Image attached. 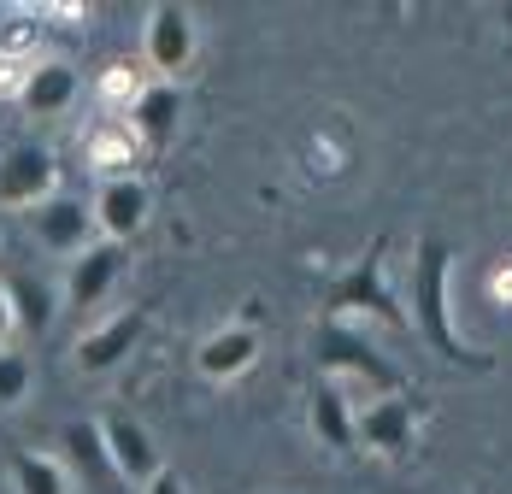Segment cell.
<instances>
[{"instance_id": "1", "label": "cell", "mask_w": 512, "mask_h": 494, "mask_svg": "<svg viewBox=\"0 0 512 494\" xmlns=\"http://www.w3.org/2000/svg\"><path fill=\"white\" fill-rule=\"evenodd\" d=\"M448 283H454V247L424 236L418 242V265H412V300H407V330H418L424 342L436 347L442 359L489 371L495 359L483 347H465V336L454 330V306H448Z\"/></svg>"}, {"instance_id": "2", "label": "cell", "mask_w": 512, "mask_h": 494, "mask_svg": "<svg viewBox=\"0 0 512 494\" xmlns=\"http://www.w3.org/2000/svg\"><path fill=\"white\" fill-rule=\"evenodd\" d=\"M312 353H318V377H330V383H342V377H365V389L371 400L383 395H401V371H395V359H383L365 330H348V324H318V336H312Z\"/></svg>"}, {"instance_id": "3", "label": "cell", "mask_w": 512, "mask_h": 494, "mask_svg": "<svg viewBox=\"0 0 512 494\" xmlns=\"http://www.w3.org/2000/svg\"><path fill=\"white\" fill-rule=\"evenodd\" d=\"M324 312H330V324H342L348 312H359V318H371V324L407 330V306L389 295V271H383V242H371L365 253H359L354 271L330 283V295H324Z\"/></svg>"}, {"instance_id": "4", "label": "cell", "mask_w": 512, "mask_h": 494, "mask_svg": "<svg viewBox=\"0 0 512 494\" xmlns=\"http://www.w3.org/2000/svg\"><path fill=\"white\" fill-rule=\"evenodd\" d=\"M142 53H148V65L159 71V83H177V89H183V77L195 71V53H201V18H195L189 6H177V0L148 6Z\"/></svg>"}, {"instance_id": "5", "label": "cell", "mask_w": 512, "mask_h": 494, "mask_svg": "<svg viewBox=\"0 0 512 494\" xmlns=\"http://www.w3.org/2000/svg\"><path fill=\"white\" fill-rule=\"evenodd\" d=\"M148 212H154V189L148 177H112L95 189L89 200V218H95V236L112 247H130L142 230H148Z\"/></svg>"}, {"instance_id": "6", "label": "cell", "mask_w": 512, "mask_h": 494, "mask_svg": "<svg viewBox=\"0 0 512 494\" xmlns=\"http://www.w3.org/2000/svg\"><path fill=\"white\" fill-rule=\"evenodd\" d=\"M95 430H101V447H106L112 477H118V483H130L136 494L165 471V453L154 447L148 424H136V418H124V412H112V418H95Z\"/></svg>"}, {"instance_id": "7", "label": "cell", "mask_w": 512, "mask_h": 494, "mask_svg": "<svg viewBox=\"0 0 512 494\" xmlns=\"http://www.w3.org/2000/svg\"><path fill=\"white\" fill-rule=\"evenodd\" d=\"M142 330H148V312H142V306H124V312H112V318H101L95 330H83V336H77L71 365H77L83 377H112V371L136 353Z\"/></svg>"}, {"instance_id": "8", "label": "cell", "mask_w": 512, "mask_h": 494, "mask_svg": "<svg viewBox=\"0 0 512 494\" xmlns=\"http://www.w3.org/2000/svg\"><path fill=\"white\" fill-rule=\"evenodd\" d=\"M59 195V159L42 142H18L0 153V206H42Z\"/></svg>"}, {"instance_id": "9", "label": "cell", "mask_w": 512, "mask_h": 494, "mask_svg": "<svg viewBox=\"0 0 512 494\" xmlns=\"http://www.w3.org/2000/svg\"><path fill=\"white\" fill-rule=\"evenodd\" d=\"M124 271H130V247H112V242L83 247V253L65 265V295L59 300H65L71 312H101Z\"/></svg>"}, {"instance_id": "10", "label": "cell", "mask_w": 512, "mask_h": 494, "mask_svg": "<svg viewBox=\"0 0 512 494\" xmlns=\"http://www.w3.org/2000/svg\"><path fill=\"white\" fill-rule=\"evenodd\" d=\"M30 230H36L42 253L65 259V265H71L83 247L101 242V236H95V218H89V200H77V195H53V200H42V206H30Z\"/></svg>"}, {"instance_id": "11", "label": "cell", "mask_w": 512, "mask_h": 494, "mask_svg": "<svg viewBox=\"0 0 512 494\" xmlns=\"http://www.w3.org/2000/svg\"><path fill=\"white\" fill-rule=\"evenodd\" d=\"M18 106L30 112V118H65L77 95H83V77H77V65L71 59H30L24 71H18Z\"/></svg>"}, {"instance_id": "12", "label": "cell", "mask_w": 512, "mask_h": 494, "mask_svg": "<svg viewBox=\"0 0 512 494\" xmlns=\"http://www.w3.org/2000/svg\"><path fill=\"white\" fill-rule=\"evenodd\" d=\"M354 442L359 453H383V459H401L412 447V406L401 395L365 400L354 412Z\"/></svg>"}, {"instance_id": "13", "label": "cell", "mask_w": 512, "mask_h": 494, "mask_svg": "<svg viewBox=\"0 0 512 494\" xmlns=\"http://www.w3.org/2000/svg\"><path fill=\"white\" fill-rule=\"evenodd\" d=\"M259 365V330L254 324H224V330H212L201 347H195V371H201L206 383H236V377H248Z\"/></svg>"}, {"instance_id": "14", "label": "cell", "mask_w": 512, "mask_h": 494, "mask_svg": "<svg viewBox=\"0 0 512 494\" xmlns=\"http://www.w3.org/2000/svg\"><path fill=\"white\" fill-rule=\"evenodd\" d=\"M177 118H183V89L177 83H142V95L124 106V124L136 130V142L154 153V148H165L171 136H177Z\"/></svg>"}, {"instance_id": "15", "label": "cell", "mask_w": 512, "mask_h": 494, "mask_svg": "<svg viewBox=\"0 0 512 494\" xmlns=\"http://www.w3.org/2000/svg\"><path fill=\"white\" fill-rule=\"evenodd\" d=\"M354 412H359V406H354V395H348V383H330V377H318V383H312L307 418H312L318 447H330V453H359Z\"/></svg>"}, {"instance_id": "16", "label": "cell", "mask_w": 512, "mask_h": 494, "mask_svg": "<svg viewBox=\"0 0 512 494\" xmlns=\"http://www.w3.org/2000/svg\"><path fill=\"white\" fill-rule=\"evenodd\" d=\"M142 142H136V130L124 124V118H101L95 124V136H89V165H95V177L112 183V177H136V165H142Z\"/></svg>"}, {"instance_id": "17", "label": "cell", "mask_w": 512, "mask_h": 494, "mask_svg": "<svg viewBox=\"0 0 512 494\" xmlns=\"http://www.w3.org/2000/svg\"><path fill=\"white\" fill-rule=\"evenodd\" d=\"M0 289H6L12 324H18L24 336H48V330H53V318H59V295H53V283L30 277V271H18V277H6Z\"/></svg>"}, {"instance_id": "18", "label": "cell", "mask_w": 512, "mask_h": 494, "mask_svg": "<svg viewBox=\"0 0 512 494\" xmlns=\"http://www.w3.org/2000/svg\"><path fill=\"white\" fill-rule=\"evenodd\" d=\"M6 477H12V494H71V471L59 465V453H12L6 459Z\"/></svg>"}, {"instance_id": "19", "label": "cell", "mask_w": 512, "mask_h": 494, "mask_svg": "<svg viewBox=\"0 0 512 494\" xmlns=\"http://www.w3.org/2000/svg\"><path fill=\"white\" fill-rule=\"evenodd\" d=\"M65 471H77L83 483H101L112 477V465H106V447H101V430L95 424H71L65 430V459H59Z\"/></svg>"}, {"instance_id": "20", "label": "cell", "mask_w": 512, "mask_h": 494, "mask_svg": "<svg viewBox=\"0 0 512 494\" xmlns=\"http://www.w3.org/2000/svg\"><path fill=\"white\" fill-rule=\"evenodd\" d=\"M30 383H36V365H30L18 347H6V353H0V412L24 406V400H30Z\"/></svg>"}, {"instance_id": "21", "label": "cell", "mask_w": 512, "mask_h": 494, "mask_svg": "<svg viewBox=\"0 0 512 494\" xmlns=\"http://www.w3.org/2000/svg\"><path fill=\"white\" fill-rule=\"evenodd\" d=\"M142 83H148V77H136L130 65H112V71H106V89H101V95L112 100V106H130V100L142 95Z\"/></svg>"}, {"instance_id": "22", "label": "cell", "mask_w": 512, "mask_h": 494, "mask_svg": "<svg viewBox=\"0 0 512 494\" xmlns=\"http://www.w3.org/2000/svg\"><path fill=\"white\" fill-rule=\"evenodd\" d=\"M142 494H189V483H183V477H177V471L165 465V471H159V477H154V483H148Z\"/></svg>"}, {"instance_id": "23", "label": "cell", "mask_w": 512, "mask_h": 494, "mask_svg": "<svg viewBox=\"0 0 512 494\" xmlns=\"http://www.w3.org/2000/svg\"><path fill=\"white\" fill-rule=\"evenodd\" d=\"M12 336H18V324H12V306H6V289H0V353L12 347Z\"/></svg>"}, {"instance_id": "24", "label": "cell", "mask_w": 512, "mask_h": 494, "mask_svg": "<svg viewBox=\"0 0 512 494\" xmlns=\"http://www.w3.org/2000/svg\"><path fill=\"white\" fill-rule=\"evenodd\" d=\"M495 300H512V265L507 271H495Z\"/></svg>"}]
</instances>
